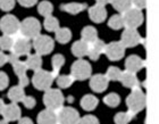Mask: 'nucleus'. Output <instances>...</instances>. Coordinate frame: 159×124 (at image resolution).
<instances>
[{
    "mask_svg": "<svg viewBox=\"0 0 159 124\" xmlns=\"http://www.w3.org/2000/svg\"><path fill=\"white\" fill-rule=\"evenodd\" d=\"M43 25H44L47 31H49V32H56L59 29V21L57 20L56 17L48 16L44 18Z\"/></svg>",
    "mask_w": 159,
    "mask_h": 124,
    "instance_id": "obj_30",
    "label": "nucleus"
},
{
    "mask_svg": "<svg viewBox=\"0 0 159 124\" xmlns=\"http://www.w3.org/2000/svg\"><path fill=\"white\" fill-rule=\"evenodd\" d=\"M146 63L142 58H140L139 56L136 55H131L126 58L125 61V68L127 72H131V73H136L139 72L140 70H142L144 67Z\"/></svg>",
    "mask_w": 159,
    "mask_h": 124,
    "instance_id": "obj_15",
    "label": "nucleus"
},
{
    "mask_svg": "<svg viewBox=\"0 0 159 124\" xmlns=\"http://www.w3.org/2000/svg\"><path fill=\"white\" fill-rule=\"evenodd\" d=\"M110 3L118 13L124 14L125 11L132 8V0H111Z\"/></svg>",
    "mask_w": 159,
    "mask_h": 124,
    "instance_id": "obj_28",
    "label": "nucleus"
},
{
    "mask_svg": "<svg viewBox=\"0 0 159 124\" xmlns=\"http://www.w3.org/2000/svg\"><path fill=\"white\" fill-rule=\"evenodd\" d=\"M7 96H8V98L11 100V103L17 104L18 101L23 100V98L25 97V94H24L23 88L20 87V85H15V87L10 88Z\"/></svg>",
    "mask_w": 159,
    "mask_h": 124,
    "instance_id": "obj_24",
    "label": "nucleus"
},
{
    "mask_svg": "<svg viewBox=\"0 0 159 124\" xmlns=\"http://www.w3.org/2000/svg\"><path fill=\"white\" fill-rule=\"evenodd\" d=\"M33 48L35 50V54L39 55H48L53 50L55 41L49 35H42L40 34L37 38L33 39Z\"/></svg>",
    "mask_w": 159,
    "mask_h": 124,
    "instance_id": "obj_6",
    "label": "nucleus"
},
{
    "mask_svg": "<svg viewBox=\"0 0 159 124\" xmlns=\"http://www.w3.org/2000/svg\"><path fill=\"white\" fill-rule=\"evenodd\" d=\"M108 26L113 30H119L122 29L123 26H125L124 24V18H123L122 15H113L110 17L109 21H108Z\"/></svg>",
    "mask_w": 159,
    "mask_h": 124,
    "instance_id": "obj_31",
    "label": "nucleus"
},
{
    "mask_svg": "<svg viewBox=\"0 0 159 124\" xmlns=\"http://www.w3.org/2000/svg\"><path fill=\"white\" fill-rule=\"evenodd\" d=\"M119 81L122 82L124 87L129 88V89H135V88L139 87V80L135 76V73H131V72H127V71L123 72Z\"/></svg>",
    "mask_w": 159,
    "mask_h": 124,
    "instance_id": "obj_20",
    "label": "nucleus"
},
{
    "mask_svg": "<svg viewBox=\"0 0 159 124\" xmlns=\"http://www.w3.org/2000/svg\"><path fill=\"white\" fill-rule=\"evenodd\" d=\"M132 5H134L135 8L143 9L147 6V0H132Z\"/></svg>",
    "mask_w": 159,
    "mask_h": 124,
    "instance_id": "obj_42",
    "label": "nucleus"
},
{
    "mask_svg": "<svg viewBox=\"0 0 159 124\" xmlns=\"http://www.w3.org/2000/svg\"><path fill=\"white\" fill-rule=\"evenodd\" d=\"M25 64H26L27 68H30V70H33V71L40 70L41 66H42V58H41V55H39V54L30 55V56L27 57Z\"/></svg>",
    "mask_w": 159,
    "mask_h": 124,
    "instance_id": "obj_26",
    "label": "nucleus"
},
{
    "mask_svg": "<svg viewBox=\"0 0 159 124\" xmlns=\"http://www.w3.org/2000/svg\"><path fill=\"white\" fill-rule=\"evenodd\" d=\"M133 116H134V114H132L131 112H119L115 115L114 122H115V124H129L133 118Z\"/></svg>",
    "mask_w": 159,
    "mask_h": 124,
    "instance_id": "obj_29",
    "label": "nucleus"
},
{
    "mask_svg": "<svg viewBox=\"0 0 159 124\" xmlns=\"http://www.w3.org/2000/svg\"><path fill=\"white\" fill-rule=\"evenodd\" d=\"M141 41H142V38L136 31V29H131V27H126L122 33V38H120V42L125 48L135 47Z\"/></svg>",
    "mask_w": 159,
    "mask_h": 124,
    "instance_id": "obj_10",
    "label": "nucleus"
},
{
    "mask_svg": "<svg viewBox=\"0 0 159 124\" xmlns=\"http://www.w3.org/2000/svg\"><path fill=\"white\" fill-rule=\"evenodd\" d=\"M56 114L58 124H79L81 120L79 112L72 107H61Z\"/></svg>",
    "mask_w": 159,
    "mask_h": 124,
    "instance_id": "obj_8",
    "label": "nucleus"
},
{
    "mask_svg": "<svg viewBox=\"0 0 159 124\" xmlns=\"http://www.w3.org/2000/svg\"><path fill=\"white\" fill-rule=\"evenodd\" d=\"M73 82H74V79L72 75H60V76L57 77V84L61 89L70 88L73 84Z\"/></svg>",
    "mask_w": 159,
    "mask_h": 124,
    "instance_id": "obj_35",
    "label": "nucleus"
},
{
    "mask_svg": "<svg viewBox=\"0 0 159 124\" xmlns=\"http://www.w3.org/2000/svg\"><path fill=\"white\" fill-rule=\"evenodd\" d=\"M98 105V98L92 94H85L81 99V106L85 111H93Z\"/></svg>",
    "mask_w": 159,
    "mask_h": 124,
    "instance_id": "obj_25",
    "label": "nucleus"
},
{
    "mask_svg": "<svg viewBox=\"0 0 159 124\" xmlns=\"http://www.w3.org/2000/svg\"><path fill=\"white\" fill-rule=\"evenodd\" d=\"M38 11H39L40 15H42V16H44V17L51 16V14H52V11H53V7H52V5H51V2L44 0V1L39 3Z\"/></svg>",
    "mask_w": 159,
    "mask_h": 124,
    "instance_id": "obj_32",
    "label": "nucleus"
},
{
    "mask_svg": "<svg viewBox=\"0 0 159 124\" xmlns=\"http://www.w3.org/2000/svg\"><path fill=\"white\" fill-rule=\"evenodd\" d=\"M18 124H33V122L29 117H22V118H20Z\"/></svg>",
    "mask_w": 159,
    "mask_h": 124,
    "instance_id": "obj_46",
    "label": "nucleus"
},
{
    "mask_svg": "<svg viewBox=\"0 0 159 124\" xmlns=\"http://www.w3.org/2000/svg\"><path fill=\"white\" fill-rule=\"evenodd\" d=\"M7 62H8V59H7V55L3 54L2 51H0V67L3 66Z\"/></svg>",
    "mask_w": 159,
    "mask_h": 124,
    "instance_id": "obj_45",
    "label": "nucleus"
},
{
    "mask_svg": "<svg viewBox=\"0 0 159 124\" xmlns=\"http://www.w3.org/2000/svg\"><path fill=\"white\" fill-rule=\"evenodd\" d=\"M14 41H15L14 37L3 34L2 37H0V48L2 50H11L14 46Z\"/></svg>",
    "mask_w": 159,
    "mask_h": 124,
    "instance_id": "obj_33",
    "label": "nucleus"
},
{
    "mask_svg": "<svg viewBox=\"0 0 159 124\" xmlns=\"http://www.w3.org/2000/svg\"><path fill=\"white\" fill-rule=\"evenodd\" d=\"M53 79H55V76L51 72L40 68V70L34 72L33 77H32V83H33L34 88H37L38 90L46 91L50 89L53 82Z\"/></svg>",
    "mask_w": 159,
    "mask_h": 124,
    "instance_id": "obj_4",
    "label": "nucleus"
},
{
    "mask_svg": "<svg viewBox=\"0 0 159 124\" xmlns=\"http://www.w3.org/2000/svg\"><path fill=\"white\" fill-rule=\"evenodd\" d=\"M20 79V82H18V85L22 88L26 87L27 84H29V79H27L26 75H23V76H20L18 77Z\"/></svg>",
    "mask_w": 159,
    "mask_h": 124,
    "instance_id": "obj_44",
    "label": "nucleus"
},
{
    "mask_svg": "<svg viewBox=\"0 0 159 124\" xmlns=\"http://www.w3.org/2000/svg\"><path fill=\"white\" fill-rule=\"evenodd\" d=\"M64 64H65V57H64L63 55L57 54L51 58V65H52L55 73H58V71L64 66Z\"/></svg>",
    "mask_w": 159,
    "mask_h": 124,
    "instance_id": "obj_36",
    "label": "nucleus"
},
{
    "mask_svg": "<svg viewBox=\"0 0 159 124\" xmlns=\"http://www.w3.org/2000/svg\"><path fill=\"white\" fill-rule=\"evenodd\" d=\"M146 104H147L146 94H143V91L140 90L139 88L133 89L132 92L126 98V105H127L129 112H131L134 115L142 111L143 108L146 107Z\"/></svg>",
    "mask_w": 159,
    "mask_h": 124,
    "instance_id": "obj_1",
    "label": "nucleus"
},
{
    "mask_svg": "<svg viewBox=\"0 0 159 124\" xmlns=\"http://www.w3.org/2000/svg\"><path fill=\"white\" fill-rule=\"evenodd\" d=\"M22 103H23L24 106H25L26 108H29V109H32V108L35 106V104H37L35 99H34L32 96H25V97L23 98Z\"/></svg>",
    "mask_w": 159,
    "mask_h": 124,
    "instance_id": "obj_40",
    "label": "nucleus"
},
{
    "mask_svg": "<svg viewBox=\"0 0 159 124\" xmlns=\"http://www.w3.org/2000/svg\"><path fill=\"white\" fill-rule=\"evenodd\" d=\"M20 114H22V112H20V106L17 104H15V103H11L9 105H5L2 113H1L2 117L8 122H14L20 120Z\"/></svg>",
    "mask_w": 159,
    "mask_h": 124,
    "instance_id": "obj_13",
    "label": "nucleus"
},
{
    "mask_svg": "<svg viewBox=\"0 0 159 124\" xmlns=\"http://www.w3.org/2000/svg\"><path fill=\"white\" fill-rule=\"evenodd\" d=\"M108 79L106 75L102 74H96L90 79V88L94 92H103L108 87Z\"/></svg>",
    "mask_w": 159,
    "mask_h": 124,
    "instance_id": "obj_14",
    "label": "nucleus"
},
{
    "mask_svg": "<svg viewBox=\"0 0 159 124\" xmlns=\"http://www.w3.org/2000/svg\"><path fill=\"white\" fill-rule=\"evenodd\" d=\"M89 17L94 23H102L107 17V10L105 6L94 5L91 8H89Z\"/></svg>",
    "mask_w": 159,
    "mask_h": 124,
    "instance_id": "obj_16",
    "label": "nucleus"
},
{
    "mask_svg": "<svg viewBox=\"0 0 159 124\" xmlns=\"http://www.w3.org/2000/svg\"><path fill=\"white\" fill-rule=\"evenodd\" d=\"M7 59H8L9 63H11V65L14 67V72H15V74H16L17 76L20 77V76H23V75H26L27 66L26 64H25V62L20 61L18 57L15 54H13V53L7 56Z\"/></svg>",
    "mask_w": 159,
    "mask_h": 124,
    "instance_id": "obj_17",
    "label": "nucleus"
},
{
    "mask_svg": "<svg viewBox=\"0 0 159 124\" xmlns=\"http://www.w3.org/2000/svg\"><path fill=\"white\" fill-rule=\"evenodd\" d=\"M0 124H8V121H6L5 118H3V120H0Z\"/></svg>",
    "mask_w": 159,
    "mask_h": 124,
    "instance_id": "obj_49",
    "label": "nucleus"
},
{
    "mask_svg": "<svg viewBox=\"0 0 159 124\" xmlns=\"http://www.w3.org/2000/svg\"><path fill=\"white\" fill-rule=\"evenodd\" d=\"M31 48H32V44L30 42V39H26V38L22 37V35H18L17 38H15L11 53L16 55L17 57L25 56V55L30 54Z\"/></svg>",
    "mask_w": 159,
    "mask_h": 124,
    "instance_id": "obj_12",
    "label": "nucleus"
},
{
    "mask_svg": "<svg viewBox=\"0 0 159 124\" xmlns=\"http://www.w3.org/2000/svg\"><path fill=\"white\" fill-rule=\"evenodd\" d=\"M37 1H38V0H18V2H20V6L26 7V8L34 6V5L37 3Z\"/></svg>",
    "mask_w": 159,
    "mask_h": 124,
    "instance_id": "obj_43",
    "label": "nucleus"
},
{
    "mask_svg": "<svg viewBox=\"0 0 159 124\" xmlns=\"http://www.w3.org/2000/svg\"><path fill=\"white\" fill-rule=\"evenodd\" d=\"M86 7H88L86 3L70 2V3H64V5H60V9L64 10V11H66V13L72 14V15H76V14L83 11Z\"/></svg>",
    "mask_w": 159,
    "mask_h": 124,
    "instance_id": "obj_22",
    "label": "nucleus"
},
{
    "mask_svg": "<svg viewBox=\"0 0 159 124\" xmlns=\"http://www.w3.org/2000/svg\"><path fill=\"white\" fill-rule=\"evenodd\" d=\"M64 94L58 89H48L43 94V104L46 107L51 111H58L64 105Z\"/></svg>",
    "mask_w": 159,
    "mask_h": 124,
    "instance_id": "obj_3",
    "label": "nucleus"
},
{
    "mask_svg": "<svg viewBox=\"0 0 159 124\" xmlns=\"http://www.w3.org/2000/svg\"><path fill=\"white\" fill-rule=\"evenodd\" d=\"M70 38H72V32H70V29L67 27H59L58 30L56 31V40L59 42V44H67L70 42Z\"/></svg>",
    "mask_w": 159,
    "mask_h": 124,
    "instance_id": "obj_27",
    "label": "nucleus"
},
{
    "mask_svg": "<svg viewBox=\"0 0 159 124\" xmlns=\"http://www.w3.org/2000/svg\"><path fill=\"white\" fill-rule=\"evenodd\" d=\"M123 18L125 26L131 29H136L143 23V14L139 8H129L127 11L124 13Z\"/></svg>",
    "mask_w": 159,
    "mask_h": 124,
    "instance_id": "obj_9",
    "label": "nucleus"
},
{
    "mask_svg": "<svg viewBox=\"0 0 159 124\" xmlns=\"http://www.w3.org/2000/svg\"><path fill=\"white\" fill-rule=\"evenodd\" d=\"M38 124H58L56 112L48 108L40 112L38 115Z\"/></svg>",
    "mask_w": 159,
    "mask_h": 124,
    "instance_id": "obj_19",
    "label": "nucleus"
},
{
    "mask_svg": "<svg viewBox=\"0 0 159 124\" xmlns=\"http://www.w3.org/2000/svg\"><path fill=\"white\" fill-rule=\"evenodd\" d=\"M107 58H109L110 61H119L122 59L124 54H125V47L122 44L120 41H114L110 42L109 44H106L105 51Z\"/></svg>",
    "mask_w": 159,
    "mask_h": 124,
    "instance_id": "obj_11",
    "label": "nucleus"
},
{
    "mask_svg": "<svg viewBox=\"0 0 159 124\" xmlns=\"http://www.w3.org/2000/svg\"><path fill=\"white\" fill-rule=\"evenodd\" d=\"M97 5H100V6H106L107 3H109L111 0H96Z\"/></svg>",
    "mask_w": 159,
    "mask_h": 124,
    "instance_id": "obj_47",
    "label": "nucleus"
},
{
    "mask_svg": "<svg viewBox=\"0 0 159 124\" xmlns=\"http://www.w3.org/2000/svg\"><path fill=\"white\" fill-rule=\"evenodd\" d=\"M122 71L119 70L118 67L116 66H110L108 70H107L106 76L108 80L110 81H119L120 76H122Z\"/></svg>",
    "mask_w": 159,
    "mask_h": 124,
    "instance_id": "obj_37",
    "label": "nucleus"
},
{
    "mask_svg": "<svg viewBox=\"0 0 159 124\" xmlns=\"http://www.w3.org/2000/svg\"><path fill=\"white\" fill-rule=\"evenodd\" d=\"M79 124H99V121L93 115H86V116H84V117L80 120Z\"/></svg>",
    "mask_w": 159,
    "mask_h": 124,
    "instance_id": "obj_39",
    "label": "nucleus"
},
{
    "mask_svg": "<svg viewBox=\"0 0 159 124\" xmlns=\"http://www.w3.org/2000/svg\"><path fill=\"white\" fill-rule=\"evenodd\" d=\"M91 72H92L91 64L83 59H79L70 66V75L73 76L74 80H86L91 76Z\"/></svg>",
    "mask_w": 159,
    "mask_h": 124,
    "instance_id": "obj_5",
    "label": "nucleus"
},
{
    "mask_svg": "<svg viewBox=\"0 0 159 124\" xmlns=\"http://www.w3.org/2000/svg\"><path fill=\"white\" fill-rule=\"evenodd\" d=\"M8 82L9 79L7 76V74L5 72H0V90H3L8 87Z\"/></svg>",
    "mask_w": 159,
    "mask_h": 124,
    "instance_id": "obj_41",
    "label": "nucleus"
},
{
    "mask_svg": "<svg viewBox=\"0 0 159 124\" xmlns=\"http://www.w3.org/2000/svg\"><path fill=\"white\" fill-rule=\"evenodd\" d=\"M41 32V24L34 17H27L20 22V35L26 38V39H34L40 35Z\"/></svg>",
    "mask_w": 159,
    "mask_h": 124,
    "instance_id": "obj_2",
    "label": "nucleus"
},
{
    "mask_svg": "<svg viewBox=\"0 0 159 124\" xmlns=\"http://www.w3.org/2000/svg\"><path fill=\"white\" fill-rule=\"evenodd\" d=\"M81 37H82L81 40L85 41V42H88L90 44L98 39V32H97V30L94 27L85 26L82 30V32H81Z\"/></svg>",
    "mask_w": 159,
    "mask_h": 124,
    "instance_id": "obj_23",
    "label": "nucleus"
},
{
    "mask_svg": "<svg viewBox=\"0 0 159 124\" xmlns=\"http://www.w3.org/2000/svg\"><path fill=\"white\" fill-rule=\"evenodd\" d=\"M20 22L14 15H6L0 20V30L6 35H16L20 32Z\"/></svg>",
    "mask_w": 159,
    "mask_h": 124,
    "instance_id": "obj_7",
    "label": "nucleus"
},
{
    "mask_svg": "<svg viewBox=\"0 0 159 124\" xmlns=\"http://www.w3.org/2000/svg\"><path fill=\"white\" fill-rule=\"evenodd\" d=\"M89 48H90V44H88V42H85V41H83V40H79L74 42L70 50H72V54H73L75 57L82 58L88 55Z\"/></svg>",
    "mask_w": 159,
    "mask_h": 124,
    "instance_id": "obj_21",
    "label": "nucleus"
},
{
    "mask_svg": "<svg viewBox=\"0 0 159 124\" xmlns=\"http://www.w3.org/2000/svg\"><path fill=\"white\" fill-rule=\"evenodd\" d=\"M103 103L109 107H117L120 103V97L115 92H111L103 98Z\"/></svg>",
    "mask_w": 159,
    "mask_h": 124,
    "instance_id": "obj_34",
    "label": "nucleus"
},
{
    "mask_svg": "<svg viewBox=\"0 0 159 124\" xmlns=\"http://www.w3.org/2000/svg\"><path fill=\"white\" fill-rule=\"evenodd\" d=\"M105 47H106V44L100 39H97L96 41H93L92 44H90L89 53H88V56H89L90 59L97 61L100 57V55L105 51Z\"/></svg>",
    "mask_w": 159,
    "mask_h": 124,
    "instance_id": "obj_18",
    "label": "nucleus"
},
{
    "mask_svg": "<svg viewBox=\"0 0 159 124\" xmlns=\"http://www.w3.org/2000/svg\"><path fill=\"white\" fill-rule=\"evenodd\" d=\"M15 7V0H0V8L3 11H9Z\"/></svg>",
    "mask_w": 159,
    "mask_h": 124,
    "instance_id": "obj_38",
    "label": "nucleus"
},
{
    "mask_svg": "<svg viewBox=\"0 0 159 124\" xmlns=\"http://www.w3.org/2000/svg\"><path fill=\"white\" fill-rule=\"evenodd\" d=\"M3 107H5V103H3L1 99H0V114L2 113V109H3Z\"/></svg>",
    "mask_w": 159,
    "mask_h": 124,
    "instance_id": "obj_48",
    "label": "nucleus"
}]
</instances>
